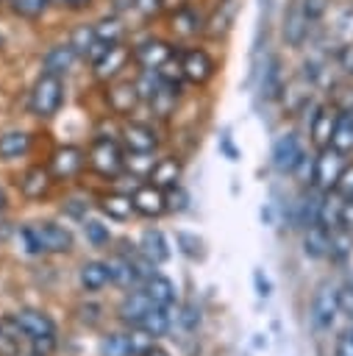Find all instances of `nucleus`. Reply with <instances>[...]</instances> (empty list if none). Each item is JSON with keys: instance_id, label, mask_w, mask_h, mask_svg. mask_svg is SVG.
Masks as SVG:
<instances>
[{"instance_id": "obj_1", "label": "nucleus", "mask_w": 353, "mask_h": 356, "mask_svg": "<svg viewBox=\"0 0 353 356\" xmlns=\"http://www.w3.org/2000/svg\"><path fill=\"white\" fill-rule=\"evenodd\" d=\"M64 78L53 75V72H39V78L33 81L31 92H28V108L33 117L50 120L61 111L64 106Z\"/></svg>"}, {"instance_id": "obj_2", "label": "nucleus", "mask_w": 353, "mask_h": 356, "mask_svg": "<svg viewBox=\"0 0 353 356\" xmlns=\"http://www.w3.org/2000/svg\"><path fill=\"white\" fill-rule=\"evenodd\" d=\"M347 170V153L336 150L334 145H325L317 150L314 161H311V184L320 192H331L339 186L342 175Z\"/></svg>"}, {"instance_id": "obj_3", "label": "nucleus", "mask_w": 353, "mask_h": 356, "mask_svg": "<svg viewBox=\"0 0 353 356\" xmlns=\"http://www.w3.org/2000/svg\"><path fill=\"white\" fill-rule=\"evenodd\" d=\"M86 164L103 178H120L125 172V150L117 139L95 136V142L86 150Z\"/></svg>"}, {"instance_id": "obj_4", "label": "nucleus", "mask_w": 353, "mask_h": 356, "mask_svg": "<svg viewBox=\"0 0 353 356\" xmlns=\"http://www.w3.org/2000/svg\"><path fill=\"white\" fill-rule=\"evenodd\" d=\"M128 64H133V53H131V44L128 42H117V44H106L92 61V75L100 81V83H111L117 78H122V72L128 70Z\"/></svg>"}, {"instance_id": "obj_5", "label": "nucleus", "mask_w": 353, "mask_h": 356, "mask_svg": "<svg viewBox=\"0 0 353 356\" xmlns=\"http://www.w3.org/2000/svg\"><path fill=\"white\" fill-rule=\"evenodd\" d=\"M131 53H133V64L145 72H156L161 64H167L178 50H175V42L164 39V36H156V33H147L136 42H131Z\"/></svg>"}, {"instance_id": "obj_6", "label": "nucleus", "mask_w": 353, "mask_h": 356, "mask_svg": "<svg viewBox=\"0 0 353 356\" xmlns=\"http://www.w3.org/2000/svg\"><path fill=\"white\" fill-rule=\"evenodd\" d=\"M309 159L306 153V145L303 139L295 134V131H286V134H278L275 142H272V150H270V164L275 172L281 175H295V170Z\"/></svg>"}, {"instance_id": "obj_7", "label": "nucleus", "mask_w": 353, "mask_h": 356, "mask_svg": "<svg viewBox=\"0 0 353 356\" xmlns=\"http://www.w3.org/2000/svg\"><path fill=\"white\" fill-rule=\"evenodd\" d=\"M314 25L303 8V0H289L286 11H284V19H281V36H284V44L292 47V50H300L306 47V42L314 39Z\"/></svg>"}, {"instance_id": "obj_8", "label": "nucleus", "mask_w": 353, "mask_h": 356, "mask_svg": "<svg viewBox=\"0 0 353 356\" xmlns=\"http://www.w3.org/2000/svg\"><path fill=\"white\" fill-rule=\"evenodd\" d=\"M178 61H181L186 83H192V86H206L217 75V61L206 47L186 44L183 50H178Z\"/></svg>"}, {"instance_id": "obj_9", "label": "nucleus", "mask_w": 353, "mask_h": 356, "mask_svg": "<svg viewBox=\"0 0 353 356\" xmlns=\"http://www.w3.org/2000/svg\"><path fill=\"white\" fill-rule=\"evenodd\" d=\"M339 292H342V289H339L336 284H331V281H322V284L314 289L309 314H311V323H314L317 331H328V328L334 325L336 314L342 312V298H339Z\"/></svg>"}, {"instance_id": "obj_10", "label": "nucleus", "mask_w": 353, "mask_h": 356, "mask_svg": "<svg viewBox=\"0 0 353 356\" xmlns=\"http://www.w3.org/2000/svg\"><path fill=\"white\" fill-rule=\"evenodd\" d=\"M167 28L170 33L178 39V42H195L197 36H203V28H206V14L192 3L181 6V8H172L167 11Z\"/></svg>"}, {"instance_id": "obj_11", "label": "nucleus", "mask_w": 353, "mask_h": 356, "mask_svg": "<svg viewBox=\"0 0 353 356\" xmlns=\"http://www.w3.org/2000/svg\"><path fill=\"white\" fill-rule=\"evenodd\" d=\"M336 117H339V108L334 103H314L309 108V139H311V145L317 150L331 145Z\"/></svg>"}, {"instance_id": "obj_12", "label": "nucleus", "mask_w": 353, "mask_h": 356, "mask_svg": "<svg viewBox=\"0 0 353 356\" xmlns=\"http://www.w3.org/2000/svg\"><path fill=\"white\" fill-rule=\"evenodd\" d=\"M47 167H50L56 181H69L86 167V150L78 147V145H61L50 153Z\"/></svg>"}, {"instance_id": "obj_13", "label": "nucleus", "mask_w": 353, "mask_h": 356, "mask_svg": "<svg viewBox=\"0 0 353 356\" xmlns=\"http://www.w3.org/2000/svg\"><path fill=\"white\" fill-rule=\"evenodd\" d=\"M106 103H108V111L117 114V117H131L136 111V106L142 103L139 97V89L133 81H125V78H117L111 83H106Z\"/></svg>"}, {"instance_id": "obj_14", "label": "nucleus", "mask_w": 353, "mask_h": 356, "mask_svg": "<svg viewBox=\"0 0 353 356\" xmlns=\"http://www.w3.org/2000/svg\"><path fill=\"white\" fill-rule=\"evenodd\" d=\"M120 139L128 153H156V147H158V131L150 122H139V120L122 122Z\"/></svg>"}, {"instance_id": "obj_15", "label": "nucleus", "mask_w": 353, "mask_h": 356, "mask_svg": "<svg viewBox=\"0 0 353 356\" xmlns=\"http://www.w3.org/2000/svg\"><path fill=\"white\" fill-rule=\"evenodd\" d=\"M33 236H36V248L39 253H67L72 250V231L58 225V222H36L31 225Z\"/></svg>"}, {"instance_id": "obj_16", "label": "nucleus", "mask_w": 353, "mask_h": 356, "mask_svg": "<svg viewBox=\"0 0 353 356\" xmlns=\"http://www.w3.org/2000/svg\"><path fill=\"white\" fill-rule=\"evenodd\" d=\"M133 209L142 217H161L167 211V192L156 184H136L131 192Z\"/></svg>"}, {"instance_id": "obj_17", "label": "nucleus", "mask_w": 353, "mask_h": 356, "mask_svg": "<svg viewBox=\"0 0 353 356\" xmlns=\"http://www.w3.org/2000/svg\"><path fill=\"white\" fill-rule=\"evenodd\" d=\"M236 11H239V3L236 0H217L211 14H206V28H203V36L208 39H222L233 22H236Z\"/></svg>"}, {"instance_id": "obj_18", "label": "nucleus", "mask_w": 353, "mask_h": 356, "mask_svg": "<svg viewBox=\"0 0 353 356\" xmlns=\"http://www.w3.org/2000/svg\"><path fill=\"white\" fill-rule=\"evenodd\" d=\"M81 61V56L72 50V44L69 42H58V44H53V47H47L44 50V56H42V72H53V75H69L72 72V67Z\"/></svg>"}, {"instance_id": "obj_19", "label": "nucleus", "mask_w": 353, "mask_h": 356, "mask_svg": "<svg viewBox=\"0 0 353 356\" xmlns=\"http://www.w3.org/2000/svg\"><path fill=\"white\" fill-rule=\"evenodd\" d=\"M53 172H50V167L47 164H31L25 172H22V178H19V192L28 197V200H39V197H44L47 192H50V186H53Z\"/></svg>"}, {"instance_id": "obj_20", "label": "nucleus", "mask_w": 353, "mask_h": 356, "mask_svg": "<svg viewBox=\"0 0 353 356\" xmlns=\"http://www.w3.org/2000/svg\"><path fill=\"white\" fill-rule=\"evenodd\" d=\"M67 42L72 44V50L81 56V61H92L106 44L97 39V33H95V25L92 22H81V25H75L72 31H69V36H67Z\"/></svg>"}, {"instance_id": "obj_21", "label": "nucleus", "mask_w": 353, "mask_h": 356, "mask_svg": "<svg viewBox=\"0 0 353 356\" xmlns=\"http://www.w3.org/2000/svg\"><path fill=\"white\" fill-rule=\"evenodd\" d=\"M11 323L28 339L31 337H42V334H56V323L44 312H36V309H19L17 314H11Z\"/></svg>"}, {"instance_id": "obj_22", "label": "nucleus", "mask_w": 353, "mask_h": 356, "mask_svg": "<svg viewBox=\"0 0 353 356\" xmlns=\"http://www.w3.org/2000/svg\"><path fill=\"white\" fill-rule=\"evenodd\" d=\"M156 303L150 300V295L142 289V292H128L122 300H120V306H117V314H120V320L122 323H131V325H139L142 320H145V314L153 309Z\"/></svg>"}, {"instance_id": "obj_23", "label": "nucleus", "mask_w": 353, "mask_h": 356, "mask_svg": "<svg viewBox=\"0 0 353 356\" xmlns=\"http://www.w3.org/2000/svg\"><path fill=\"white\" fill-rule=\"evenodd\" d=\"M181 175H183L181 159H175V156H161V159H156V164H153L147 181L156 184V186H161V189H170V186H178V184H181Z\"/></svg>"}, {"instance_id": "obj_24", "label": "nucleus", "mask_w": 353, "mask_h": 356, "mask_svg": "<svg viewBox=\"0 0 353 356\" xmlns=\"http://www.w3.org/2000/svg\"><path fill=\"white\" fill-rule=\"evenodd\" d=\"M320 197H322V192L317 195V192H311V189H306V192L297 195V200L292 203V222H295V228H309V225L317 222Z\"/></svg>"}, {"instance_id": "obj_25", "label": "nucleus", "mask_w": 353, "mask_h": 356, "mask_svg": "<svg viewBox=\"0 0 353 356\" xmlns=\"http://www.w3.org/2000/svg\"><path fill=\"white\" fill-rule=\"evenodd\" d=\"M92 25H95V33H97V39H100L103 44H117V42H125V36H128L125 17H122V14H114V11L103 14V17L95 19Z\"/></svg>"}, {"instance_id": "obj_26", "label": "nucleus", "mask_w": 353, "mask_h": 356, "mask_svg": "<svg viewBox=\"0 0 353 356\" xmlns=\"http://www.w3.org/2000/svg\"><path fill=\"white\" fill-rule=\"evenodd\" d=\"M33 145V136L22 128H14V131H3L0 134V159L3 161H14V159H22Z\"/></svg>"}, {"instance_id": "obj_27", "label": "nucleus", "mask_w": 353, "mask_h": 356, "mask_svg": "<svg viewBox=\"0 0 353 356\" xmlns=\"http://www.w3.org/2000/svg\"><path fill=\"white\" fill-rule=\"evenodd\" d=\"M139 248H142V253H147L156 264H164V261H170V256H172V248H170L164 231H158V228H147V231H142V236H139Z\"/></svg>"}, {"instance_id": "obj_28", "label": "nucleus", "mask_w": 353, "mask_h": 356, "mask_svg": "<svg viewBox=\"0 0 353 356\" xmlns=\"http://www.w3.org/2000/svg\"><path fill=\"white\" fill-rule=\"evenodd\" d=\"M303 253L309 259H322L331 253V231L322 228L320 222L309 225L306 228V236H303Z\"/></svg>"}, {"instance_id": "obj_29", "label": "nucleus", "mask_w": 353, "mask_h": 356, "mask_svg": "<svg viewBox=\"0 0 353 356\" xmlns=\"http://www.w3.org/2000/svg\"><path fill=\"white\" fill-rule=\"evenodd\" d=\"M106 264H108V284H114L120 289H131L133 284H139V275H136V270H133V264L128 261L125 253L111 256Z\"/></svg>"}, {"instance_id": "obj_30", "label": "nucleus", "mask_w": 353, "mask_h": 356, "mask_svg": "<svg viewBox=\"0 0 353 356\" xmlns=\"http://www.w3.org/2000/svg\"><path fill=\"white\" fill-rule=\"evenodd\" d=\"M145 292L150 295V300H153L156 306H172V303L178 300L175 284H172L167 275H161V273H156V275H150V278L145 281Z\"/></svg>"}, {"instance_id": "obj_31", "label": "nucleus", "mask_w": 353, "mask_h": 356, "mask_svg": "<svg viewBox=\"0 0 353 356\" xmlns=\"http://www.w3.org/2000/svg\"><path fill=\"white\" fill-rule=\"evenodd\" d=\"M172 320H175V312H172V306H153V309L145 314V320L139 323V328L156 339V337H164V334L170 331Z\"/></svg>"}, {"instance_id": "obj_32", "label": "nucleus", "mask_w": 353, "mask_h": 356, "mask_svg": "<svg viewBox=\"0 0 353 356\" xmlns=\"http://www.w3.org/2000/svg\"><path fill=\"white\" fill-rule=\"evenodd\" d=\"M78 281H81V286H83L86 292L103 289V286L108 284V264H106V261H97V259L83 261L81 270H78Z\"/></svg>"}, {"instance_id": "obj_33", "label": "nucleus", "mask_w": 353, "mask_h": 356, "mask_svg": "<svg viewBox=\"0 0 353 356\" xmlns=\"http://www.w3.org/2000/svg\"><path fill=\"white\" fill-rule=\"evenodd\" d=\"M331 145L342 153H353V108H339Z\"/></svg>"}, {"instance_id": "obj_34", "label": "nucleus", "mask_w": 353, "mask_h": 356, "mask_svg": "<svg viewBox=\"0 0 353 356\" xmlns=\"http://www.w3.org/2000/svg\"><path fill=\"white\" fill-rule=\"evenodd\" d=\"M100 209H103V214H108L111 220H128L131 214H136L133 200H131V195H125V192H108V195L100 200Z\"/></svg>"}, {"instance_id": "obj_35", "label": "nucleus", "mask_w": 353, "mask_h": 356, "mask_svg": "<svg viewBox=\"0 0 353 356\" xmlns=\"http://www.w3.org/2000/svg\"><path fill=\"white\" fill-rule=\"evenodd\" d=\"M284 72H281V61L278 58H272L270 64H267V70H264V75H261V95L267 97V100H278V97H284Z\"/></svg>"}, {"instance_id": "obj_36", "label": "nucleus", "mask_w": 353, "mask_h": 356, "mask_svg": "<svg viewBox=\"0 0 353 356\" xmlns=\"http://www.w3.org/2000/svg\"><path fill=\"white\" fill-rule=\"evenodd\" d=\"M8 8H11L14 17L28 19V22H36V19H42L53 8V0H11Z\"/></svg>"}, {"instance_id": "obj_37", "label": "nucleus", "mask_w": 353, "mask_h": 356, "mask_svg": "<svg viewBox=\"0 0 353 356\" xmlns=\"http://www.w3.org/2000/svg\"><path fill=\"white\" fill-rule=\"evenodd\" d=\"M133 337L131 334H108L100 342V356H133Z\"/></svg>"}, {"instance_id": "obj_38", "label": "nucleus", "mask_w": 353, "mask_h": 356, "mask_svg": "<svg viewBox=\"0 0 353 356\" xmlns=\"http://www.w3.org/2000/svg\"><path fill=\"white\" fill-rule=\"evenodd\" d=\"M156 75H158V81L164 83V86H170V89H175L178 95H181V89H183V83H186V78H183V70H181V61H178V53L167 61V64H161L158 70H156Z\"/></svg>"}, {"instance_id": "obj_39", "label": "nucleus", "mask_w": 353, "mask_h": 356, "mask_svg": "<svg viewBox=\"0 0 353 356\" xmlns=\"http://www.w3.org/2000/svg\"><path fill=\"white\" fill-rule=\"evenodd\" d=\"M178 97H181V95H178L175 89H170V86H164V83H161V86H158V92L150 97V103H147V106H150V111H153L156 117H170V114H172V108H175V103H178Z\"/></svg>"}, {"instance_id": "obj_40", "label": "nucleus", "mask_w": 353, "mask_h": 356, "mask_svg": "<svg viewBox=\"0 0 353 356\" xmlns=\"http://www.w3.org/2000/svg\"><path fill=\"white\" fill-rule=\"evenodd\" d=\"M175 245H178V250H181L186 259H192V261H197V259L206 256L203 239H200L197 234H192V231H175Z\"/></svg>"}, {"instance_id": "obj_41", "label": "nucleus", "mask_w": 353, "mask_h": 356, "mask_svg": "<svg viewBox=\"0 0 353 356\" xmlns=\"http://www.w3.org/2000/svg\"><path fill=\"white\" fill-rule=\"evenodd\" d=\"M331 61H334V67H336V72H339L342 78L353 81V39L339 42V44L334 47V53H331Z\"/></svg>"}, {"instance_id": "obj_42", "label": "nucleus", "mask_w": 353, "mask_h": 356, "mask_svg": "<svg viewBox=\"0 0 353 356\" xmlns=\"http://www.w3.org/2000/svg\"><path fill=\"white\" fill-rule=\"evenodd\" d=\"M156 164V153H128L125 150V172L133 178H147Z\"/></svg>"}, {"instance_id": "obj_43", "label": "nucleus", "mask_w": 353, "mask_h": 356, "mask_svg": "<svg viewBox=\"0 0 353 356\" xmlns=\"http://www.w3.org/2000/svg\"><path fill=\"white\" fill-rule=\"evenodd\" d=\"M331 31H334V36L339 42L353 39V3H347V6H342L336 11V19H334V28Z\"/></svg>"}, {"instance_id": "obj_44", "label": "nucleus", "mask_w": 353, "mask_h": 356, "mask_svg": "<svg viewBox=\"0 0 353 356\" xmlns=\"http://www.w3.org/2000/svg\"><path fill=\"white\" fill-rule=\"evenodd\" d=\"M83 234H86L89 245H95V248H103L111 242V231L100 220H83Z\"/></svg>"}, {"instance_id": "obj_45", "label": "nucleus", "mask_w": 353, "mask_h": 356, "mask_svg": "<svg viewBox=\"0 0 353 356\" xmlns=\"http://www.w3.org/2000/svg\"><path fill=\"white\" fill-rule=\"evenodd\" d=\"M175 320H178V325L183 328V331H197V325H200V320H203V314H200V309L195 306V303H183L181 306V312H175Z\"/></svg>"}, {"instance_id": "obj_46", "label": "nucleus", "mask_w": 353, "mask_h": 356, "mask_svg": "<svg viewBox=\"0 0 353 356\" xmlns=\"http://www.w3.org/2000/svg\"><path fill=\"white\" fill-rule=\"evenodd\" d=\"M131 14H136L139 19H153L164 14V0H131Z\"/></svg>"}, {"instance_id": "obj_47", "label": "nucleus", "mask_w": 353, "mask_h": 356, "mask_svg": "<svg viewBox=\"0 0 353 356\" xmlns=\"http://www.w3.org/2000/svg\"><path fill=\"white\" fill-rule=\"evenodd\" d=\"M303 8H306V14H309L314 31H320L322 19H325L328 11H331V0H303Z\"/></svg>"}, {"instance_id": "obj_48", "label": "nucleus", "mask_w": 353, "mask_h": 356, "mask_svg": "<svg viewBox=\"0 0 353 356\" xmlns=\"http://www.w3.org/2000/svg\"><path fill=\"white\" fill-rule=\"evenodd\" d=\"M164 192H167V211H186L189 209V192L181 184L178 186H170Z\"/></svg>"}, {"instance_id": "obj_49", "label": "nucleus", "mask_w": 353, "mask_h": 356, "mask_svg": "<svg viewBox=\"0 0 353 356\" xmlns=\"http://www.w3.org/2000/svg\"><path fill=\"white\" fill-rule=\"evenodd\" d=\"M56 334H42V337H31V353L33 356H53L56 350Z\"/></svg>"}, {"instance_id": "obj_50", "label": "nucleus", "mask_w": 353, "mask_h": 356, "mask_svg": "<svg viewBox=\"0 0 353 356\" xmlns=\"http://www.w3.org/2000/svg\"><path fill=\"white\" fill-rule=\"evenodd\" d=\"M253 284H256V295L258 298H270L272 295V284L261 270H253Z\"/></svg>"}, {"instance_id": "obj_51", "label": "nucleus", "mask_w": 353, "mask_h": 356, "mask_svg": "<svg viewBox=\"0 0 353 356\" xmlns=\"http://www.w3.org/2000/svg\"><path fill=\"white\" fill-rule=\"evenodd\" d=\"M92 3L95 0H53V8H64V11H86V8H92Z\"/></svg>"}, {"instance_id": "obj_52", "label": "nucleus", "mask_w": 353, "mask_h": 356, "mask_svg": "<svg viewBox=\"0 0 353 356\" xmlns=\"http://www.w3.org/2000/svg\"><path fill=\"white\" fill-rule=\"evenodd\" d=\"M339 228L353 234V197H345L342 203V217H339Z\"/></svg>"}, {"instance_id": "obj_53", "label": "nucleus", "mask_w": 353, "mask_h": 356, "mask_svg": "<svg viewBox=\"0 0 353 356\" xmlns=\"http://www.w3.org/2000/svg\"><path fill=\"white\" fill-rule=\"evenodd\" d=\"M336 356H353V331H345L336 339Z\"/></svg>"}, {"instance_id": "obj_54", "label": "nucleus", "mask_w": 353, "mask_h": 356, "mask_svg": "<svg viewBox=\"0 0 353 356\" xmlns=\"http://www.w3.org/2000/svg\"><path fill=\"white\" fill-rule=\"evenodd\" d=\"M336 192H342L345 197H353V164H347L342 181H339V186H336Z\"/></svg>"}, {"instance_id": "obj_55", "label": "nucleus", "mask_w": 353, "mask_h": 356, "mask_svg": "<svg viewBox=\"0 0 353 356\" xmlns=\"http://www.w3.org/2000/svg\"><path fill=\"white\" fill-rule=\"evenodd\" d=\"M97 317H100V306H95V303H89V306H81V320L83 323H97Z\"/></svg>"}, {"instance_id": "obj_56", "label": "nucleus", "mask_w": 353, "mask_h": 356, "mask_svg": "<svg viewBox=\"0 0 353 356\" xmlns=\"http://www.w3.org/2000/svg\"><path fill=\"white\" fill-rule=\"evenodd\" d=\"M67 209H69V214H72V217H83L86 203H81V200H69V206H67Z\"/></svg>"}, {"instance_id": "obj_57", "label": "nucleus", "mask_w": 353, "mask_h": 356, "mask_svg": "<svg viewBox=\"0 0 353 356\" xmlns=\"http://www.w3.org/2000/svg\"><path fill=\"white\" fill-rule=\"evenodd\" d=\"M142 356H170V353H167L161 345H156V342H153V345H147V350H145Z\"/></svg>"}, {"instance_id": "obj_58", "label": "nucleus", "mask_w": 353, "mask_h": 356, "mask_svg": "<svg viewBox=\"0 0 353 356\" xmlns=\"http://www.w3.org/2000/svg\"><path fill=\"white\" fill-rule=\"evenodd\" d=\"M222 150H225V156H228V159H231V161H236V147H233V145H231V139H228V136H225V139H222Z\"/></svg>"}, {"instance_id": "obj_59", "label": "nucleus", "mask_w": 353, "mask_h": 356, "mask_svg": "<svg viewBox=\"0 0 353 356\" xmlns=\"http://www.w3.org/2000/svg\"><path fill=\"white\" fill-rule=\"evenodd\" d=\"M186 3H192V0H164V14L172 11V8H181V6H186Z\"/></svg>"}, {"instance_id": "obj_60", "label": "nucleus", "mask_w": 353, "mask_h": 356, "mask_svg": "<svg viewBox=\"0 0 353 356\" xmlns=\"http://www.w3.org/2000/svg\"><path fill=\"white\" fill-rule=\"evenodd\" d=\"M6 206H8V197H6V192H3V186H0V214L6 211Z\"/></svg>"}, {"instance_id": "obj_61", "label": "nucleus", "mask_w": 353, "mask_h": 356, "mask_svg": "<svg viewBox=\"0 0 353 356\" xmlns=\"http://www.w3.org/2000/svg\"><path fill=\"white\" fill-rule=\"evenodd\" d=\"M3 47H6V36L0 33V50H3Z\"/></svg>"}, {"instance_id": "obj_62", "label": "nucleus", "mask_w": 353, "mask_h": 356, "mask_svg": "<svg viewBox=\"0 0 353 356\" xmlns=\"http://www.w3.org/2000/svg\"><path fill=\"white\" fill-rule=\"evenodd\" d=\"M3 3H6V6H8V3H11V0H0V6H3Z\"/></svg>"}, {"instance_id": "obj_63", "label": "nucleus", "mask_w": 353, "mask_h": 356, "mask_svg": "<svg viewBox=\"0 0 353 356\" xmlns=\"http://www.w3.org/2000/svg\"><path fill=\"white\" fill-rule=\"evenodd\" d=\"M0 334H3V328H0Z\"/></svg>"}]
</instances>
